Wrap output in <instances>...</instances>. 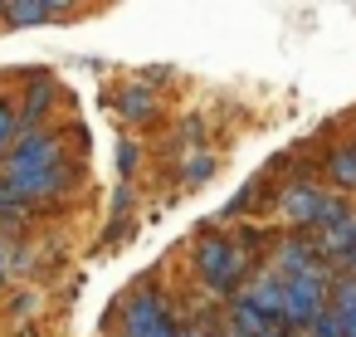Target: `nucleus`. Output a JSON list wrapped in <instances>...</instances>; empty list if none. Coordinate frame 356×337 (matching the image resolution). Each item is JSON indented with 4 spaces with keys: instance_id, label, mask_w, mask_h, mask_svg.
<instances>
[{
    "instance_id": "1",
    "label": "nucleus",
    "mask_w": 356,
    "mask_h": 337,
    "mask_svg": "<svg viewBox=\"0 0 356 337\" xmlns=\"http://www.w3.org/2000/svg\"><path fill=\"white\" fill-rule=\"evenodd\" d=\"M278 205H283V220L298 225V230H327V225H337V220L346 215L341 196H327V191H317L312 181H293Z\"/></svg>"
},
{
    "instance_id": "2",
    "label": "nucleus",
    "mask_w": 356,
    "mask_h": 337,
    "mask_svg": "<svg viewBox=\"0 0 356 337\" xmlns=\"http://www.w3.org/2000/svg\"><path fill=\"white\" fill-rule=\"evenodd\" d=\"M332 274L327 269H312V274H302V279H288L283 288H288V298H283V322L288 327H312L322 313H327V303H332Z\"/></svg>"
},
{
    "instance_id": "3",
    "label": "nucleus",
    "mask_w": 356,
    "mask_h": 337,
    "mask_svg": "<svg viewBox=\"0 0 356 337\" xmlns=\"http://www.w3.org/2000/svg\"><path fill=\"white\" fill-rule=\"evenodd\" d=\"M79 186V171L69 162L49 166V171H20V176H0V191H6L15 205L20 201H64Z\"/></svg>"
},
{
    "instance_id": "4",
    "label": "nucleus",
    "mask_w": 356,
    "mask_h": 337,
    "mask_svg": "<svg viewBox=\"0 0 356 337\" xmlns=\"http://www.w3.org/2000/svg\"><path fill=\"white\" fill-rule=\"evenodd\" d=\"M244 264H249V259L239 254V244H234V240H220V235L200 240V249H195V274H200L215 293H229V288L239 283Z\"/></svg>"
},
{
    "instance_id": "5",
    "label": "nucleus",
    "mask_w": 356,
    "mask_h": 337,
    "mask_svg": "<svg viewBox=\"0 0 356 337\" xmlns=\"http://www.w3.org/2000/svg\"><path fill=\"white\" fill-rule=\"evenodd\" d=\"M64 162V142L59 132H20V142L10 147L6 157V176H20V171H49Z\"/></svg>"
},
{
    "instance_id": "6",
    "label": "nucleus",
    "mask_w": 356,
    "mask_h": 337,
    "mask_svg": "<svg viewBox=\"0 0 356 337\" xmlns=\"http://www.w3.org/2000/svg\"><path fill=\"white\" fill-rule=\"evenodd\" d=\"M312 269H322L317 240H302V235L278 240V279H283V283H288V279H302V274H312Z\"/></svg>"
},
{
    "instance_id": "7",
    "label": "nucleus",
    "mask_w": 356,
    "mask_h": 337,
    "mask_svg": "<svg viewBox=\"0 0 356 337\" xmlns=\"http://www.w3.org/2000/svg\"><path fill=\"white\" fill-rule=\"evenodd\" d=\"M283 298H288V288H283V279H278V274H259V279L244 288V303H249L254 313H264L268 322H278V318H283Z\"/></svg>"
},
{
    "instance_id": "8",
    "label": "nucleus",
    "mask_w": 356,
    "mask_h": 337,
    "mask_svg": "<svg viewBox=\"0 0 356 337\" xmlns=\"http://www.w3.org/2000/svg\"><path fill=\"white\" fill-rule=\"evenodd\" d=\"M317 249H322V259H341V254L351 259V249H356V215H341L337 225H327Z\"/></svg>"
},
{
    "instance_id": "9",
    "label": "nucleus",
    "mask_w": 356,
    "mask_h": 337,
    "mask_svg": "<svg viewBox=\"0 0 356 337\" xmlns=\"http://www.w3.org/2000/svg\"><path fill=\"white\" fill-rule=\"evenodd\" d=\"M64 6H49V0H10V6H0V15H6L10 25H44L54 20Z\"/></svg>"
},
{
    "instance_id": "10",
    "label": "nucleus",
    "mask_w": 356,
    "mask_h": 337,
    "mask_svg": "<svg viewBox=\"0 0 356 337\" xmlns=\"http://www.w3.org/2000/svg\"><path fill=\"white\" fill-rule=\"evenodd\" d=\"M327 181L337 191H356V147H337L327 157Z\"/></svg>"
},
{
    "instance_id": "11",
    "label": "nucleus",
    "mask_w": 356,
    "mask_h": 337,
    "mask_svg": "<svg viewBox=\"0 0 356 337\" xmlns=\"http://www.w3.org/2000/svg\"><path fill=\"white\" fill-rule=\"evenodd\" d=\"M118 118H122V123H142V118H152V93H147V88H127V93H118Z\"/></svg>"
},
{
    "instance_id": "12",
    "label": "nucleus",
    "mask_w": 356,
    "mask_h": 337,
    "mask_svg": "<svg viewBox=\"0 0 356 337\" xmlns=\"http://www.w3.org/2000/svg\"><path fill=\"white\" fill-rule=\"evenodd\" d=\"M20 142V113L0 98V157H10V147Z\"/></svg>"
},
{
    "instance_id": "13",
    "label": "nucleus",
    "mask_w": 356,
    "mask_h": 337,
    "mask_svg": "<svg viewBox=\"0 0 356 337\" xmlns=\"http://www.w3.org/2000/svg\"><path fill=\"white\" fill-rule=\"evenodd\" d=\"M44 113H49V93H30V108L20 113V127H35Z\"/></svg>"
},
{
    "instance_id": "14",
    "label": "nucleus",
    "mask_w": 356,
    "mask_h": 337,
    "mask_svg": "<svg viewBox=\"0 0 356 337\" xmlns=\"http://www.w3.org/2000/svg\"><path fill=\"white\" fill-rule=\"evenodd\" d=\"M215 171V157H195V162H186V181H205Z\"/></svg>"
},
{
    "instance_id": "15",
    "label": "nucleus",
    "mask_w": 356,
    "mask_h": 337,
    "mask_svg": "<svg viewBox=\"0 0 356 337\" xmlns=\"http://www.w3.org/2000/svg\"><path fill=\"white\" fill-rule=\"evenodd\" d=\"M118 171H122V176H132V171H137V147H132V142H122V147H118Z\"/></svg>"
},
{
    "instance_id": "16",
    "label": "nucleus",
    "mask_w": 356,
    "mask_h": 337,
    "mask_svg": "<svg viewBox=\"0 0 356 337\" xmlns=\"http://www.w3.org/2000/svg\"><path fill=\"white\" fill-rule=\"evenodd\" d=\"M6 274H10V254L0 249V283H6Z\"/></svg>"
},
{
    "instance_id": "17",
    "label": "nucleus",
    "mask_w": 356,
    "mask_h": 337,
    "mask_svg": "<svg viewBox=\"0 0 356 337\" xmlns=\"http://www.w3.org/2000/svg\"><path fill=\"white\" fill-rule=\"evenodd\" d=\"M10 205H15V201H10V196H6V191H0V210H10Z\"/></svg>"
},
{
    "instance_id": "18",
    "label": "nucleus",
    "mask_w": 356,
    "mask_h": 337,
    "mask_svg": "<svg viewBox=\"0 0 356 337\" xmlns=\"http://www.w3.org/2000/svg\"><path fill=\"white\" fill-rule=\"evenodd\" d=\"M264 337H288V332H283V327H268V332H264Z\"/></svg>"
},
{
    "instance_id": "19",
    "label": "nucleus",
    "mask_w": 356,
    "mask_h": 337,
    "mask_svg": "<svg viewBox=\"0 0 356 337\" xmlns=\"http://www.w3.org/2000/svg\"><path fill=\"white\" fill-rule=\"evenodd\" d=\"M220 337H239V332H234V327H225V332H220Z\"/></svg>"
}]
</instances>
